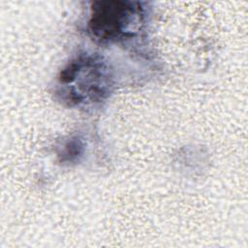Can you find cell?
Returning a JSON list of instances; mask_svg holds the SVG:
<instances>
[{"instance_id": "cell-3", "label": "cell", "mask_w": 248, "mask_h": 248, "mask_svg": "<svg viewBox=\"0 0 248 248\" xmlns=\"http://www.w3.org/2000/svg\"><path fill=\"white\" fill-rule=\"evenodd\" d=\"M83 149V144L80 140L73 139L69 140L64 146V152L62 153V161H73L77 160L79 155H81Z\"/></svg>"}, {"instance_id": "cell-2", "label": "cell", "mask_w": 248, "mask_h": 248, "mask_svg": "<svg viewBox=\"0 0 248 248\" xmlns=\"http://www.w3.org/2000/svg\"><path fill=\"white\" fill-rule=\"evenodd\" d=\"M140 3L131 1H99L91 7L88 32L100 42H117L136 35L144 19Z\"/></svg>"}, {"instance_id": "cell-1", "label": "cell", "mask_w": 248, "mask_h": 248, "mask_svg": "<svg viewBox=\"0 0 248 248\" xmlns=\"http://www.w3.org/2000/svg\"><path fill=\"white\" fill-rule=\"evenodd\" d=\"M62 99L69 105L100 102L110 91L111 81L107 64L98 56L80 54L60 72Z\"/></svg>"}]
</instances>
